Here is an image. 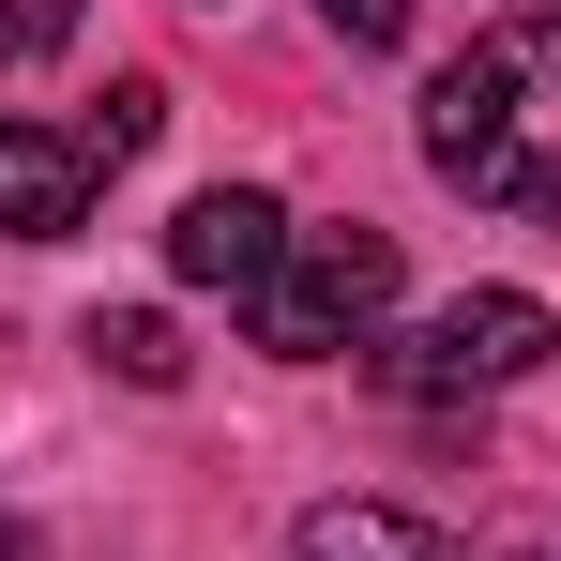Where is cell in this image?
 Returning a JSON list of instances; mask_svg holds the SVG:
<instances>
[{
  "mask_svg": "<svg viewBox=\"0 0 561 561\" xmlns=\"http://www.w3.org/2000/svg\"><path fill=\"white\" fill-rule=\"evenodd\" d=\"M425 168L485 213H561V15H501L425 77Z\"/></svg>",
  "mask_w": 561,
  "mask_h": 561,
  "instance_id": "obj_1",
  "label": "cell"
},
{
  "mask_svg": "<svg viewBox=\"0 0 561 561\" xmlns=\"http://www.w3.org/2000/svg\"><path fill=\"white\" fill-rule=\"evenodd\" d=\"M379 319H394V228H304L288 274L259 288V350H288V365L365 350Z\"/></svg>",
  "mask_w": 561,
  "mask_h": 561,
  "instance_id": "obj_2",
  "label": "cell"
},
{
  "mask_svg": "<svg viewBox=\"0 0 561 561\" xmlns=\"http://www.w3.org/2000/svg\"><path fill=\"white\" fill-rule=\"evenodd\" d=\"M547 350H561V319L531 288H456L440 319H410V334L379 350V379H394V394H501V379H531Z\"/></svg>",
  "mask_w": 561,
  "mask_h": 561,
  "instance_id": "obj_3",
  "label": "cell"
},
{
  "mask_svg": "<svg viewBox=\"0 0 561 561\" xmlns=\"http://www.w3.org/2000/svg\"><path fill=\"white\" fill-rule=\"evenodd\" d=\"M168 274H183V288H228V304H259V288L288 274V213H274L259 183L183 197V213H168Z\"/></svg>",
  "mask_w": 561,
  "mask_h": 561,
  "instance_id": "obj_4",
  "label": "cell"
},
{
  "mask_svg": "<svg viewBox=\"0 0 561 561\" xmlns=\"http://www.w3.org/2000/svg\"><path fill=\"white\" fill-rule=\"evenodd\" d=\"M61 228H92V137L0 122V243H61Z\"/></svg>",
  "mask_w": 561,
  "mask_h": 561,
  "instance_id": "obj_5",
  "label": "cell"
},
{
  "mask_svg": "<svg viewBox=\"0 0 561 561\" xmlns=\"http://www.w3.org/2000/svg\"><path fill=\"white\" fill-rule=\"evenodd\" d=\"M304 561H456V531H425L394 501H319L304 516Z\"/></svg>",
  "mask_w": 561,
  "mask_h": 561,
  "instance_id": "obj_6",
  "label": "cell"
},
{
  "mask_svg": "<svg viewBox=\"0 0 561 561\" xmlns=\"http://www.w3.org/2000/svg\"><path fill=\"white\" fill-rule=\"evenodd\" d=\"M92 350H106V379H137V394H183V334H168L152 304H122V319H92Z\"/></svg>",
  "mask_w": 561,
  "mask_h": 561,
  "instance_id": "obj_7",
  "label": "cell"
},
{
  "mask_svg": "<svg viewBox=\"0 0 561 561\" xmlns=\"http://www.w3.org/2000/svg\"><path fill=\"white\" fill-rule=\"evenodd\" d=\"M152 137H168V92H152V77H122V92L92 106V168H122V152H152Z\"/></svg>",
  "mask_w": 561,
  "mask_h": 561,
  "instance_id": "obj_8",
  "label": "cell"
},
{
  "mask_svg": "<svg viewBox=\"0 0 561 561\" xmlns=\"http://www.w3.org/2000/svg\"><path fill=\"white\" fill-rule=\"evenodd\" d=\"M77 46V0H0V61H61Z\"/></svg>",
  "mask_w": 561,
  "mask_h": 561,
  "instance_id": "obj_9",
  "label": "cell"
},
{
  "mask_svg": "<svg viewBox=\"0 0 561 561\" xmlns=\"http://www.w3.org/2000/svg\"><path fill=\"white\" fill-rule=\"evenodd\" d=\"M319 15H334L350 46H394V31H410V0H319Z\"/></svg>",
  "mask_w": 561,
  "mask_h": 561,
  "instance_id": "obj_10",
  "label": "cell"
},
{
  "mask_svg": "<svg viewBox=\"0 0 561 561\" xmlns=\"http://www.w3.org/2000/svg\"><path fill=\"white\" fill-rule=\"evenodd\" d=\"M0 561H31V547H15V516H0Z\"/></svg>",
  "mask_w": 561,
  "mask_h": 561,
  "instance_id": "obj_11",
  "label": "cell"
}]
</instances>
